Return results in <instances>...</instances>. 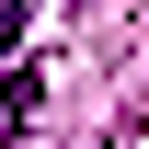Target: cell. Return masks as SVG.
<instances>
[{"instance_id":"cell-2","label":"cell","mask_w":149,"mask_h":149,"mask_svg":"<svg viewBox=\"0 0 149 149\" xmlns=\"http://www.w3.org/2000/svg\"><path fill=\"white\" fill-rule=\"evenodd\" d=\"M23 23H35V0H0V57L23 46Z\"/></svg>"},{"instance_id":"cell-1","label":"cell","mask_w":149,"mask_h":149,"mask_svg":"<svg viewBox=\"0 0 149 149\" xmlns=\"http://www.w3.org/2000/svg\"><path fill=\"white\" fill-rule=\"evenodd\" d=\"M35 103H46V69H12V80H0V126H23Z\"/></svg>"}]
</instances>
